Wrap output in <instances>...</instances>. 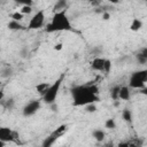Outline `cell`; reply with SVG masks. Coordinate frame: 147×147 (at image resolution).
<instances>
[{"label": "cell", "mask_w": 147, "mask_h": 147, "mask_svg": "<svg viewBox=\"0 0 147 147\" xmlns=\"http://www.w3.org/2000/svg\"><path fill=\"white\" fill-rule=\"evenodd\" d=\"M99 87L94 84L76 85L71 88V95L74 99V106L80 107L99 101Z\"/></svg>", "instance_id": "1"}, {"label": "cell", "mask_w": 147, "mask_h": 147, "mask_svg": "<svg viewBox=\"0 0 147 147\" xmlns=\"http://www.w3.org/2000/svg\"><path fill=\"white\" fill-rule=\"evenodd\" d=\"M46 32H59V31H70L71 30V23L69 21V17L67 16L65 11L55 13L52 17V21L46 25Z\"/></svg>", "instance_id": "2"}, {"label": "cell", "mask_w": 147, "mask_h": 147, "mask_svg": "<svg viewBox=\"0 0 147 147\" xmlns=\"http://www.w3.org/2000/svg\"><path fill=\"white\" fill-rule=\"evenodd\" d=\"M63 78H64V76L62 75L53 84H51V86L48 87V90L46 91V93L42 95L44 102H46L47 105H51V103H54L55 102V100L57 98V94H59V91H60V87H61V84L63 82Z\"/></svg>", "instance_id": "3"}, {"label": "cell", "mask_w": 147, "mask_h": 147, "mask_svg": "<svg viewBox=\"0 0 147 147\" xmlns=\"http://www.w3.org/2000/svg\"><path fill=\"white\" fill-rule=\"evenodd\" d=\"M147 82V70H138L132 72L130 80H129V86L132 88H144L146 87V83Z\"/></svg>", "instance_id": "4"}, {"label": "cell", "mask_w": 147, "mask_h": 147, "mask_svg": "<svg viewBox=\"0 0 147 147\" xmlns=\"http://www.w3.org/2000/svg\"><path fill=\"white\" fill-rule=\"evenodd\" d=\"M65 131H67V125H65V124L60 125V126H59L57 129H55L48 137H46V138L44 139V141H42V144H41V147H52L53 144H54L61 136H63V134L65 133Z\"/></svg>", "instance_id": "5"}, {"label": "cell", "mask_w": 147, "mask_h": 147, "mask_svg": "<svg viewBox=\"0 0 147 147\" xmlns=\"http://www.w3.org/2000/svg\"><path fill=\"white\" fill-rule=\"evenodd\" d=\"M0 140L3 142H20V138H18V133L13 131L11 129L7 127V126H2L0 127Z\"/></svg>", "instance_id": "6"}, {"label": "cell", "mask_w": 147, "mask_h": 147, "mask_svg": "<svg viewBox=\"0 0 147 147\" xmlns=\"http://www.w3.org/2000/svg\"><path fill=\"white\" fill-rule=\"evenodd\" d=\"M44 23H45V13H44V10H38L30 20V22L28 24V29H30V30L40 29L44 25Z\"/></svg>", "instance_id": "7"}, {"label": "cell", "mask_w": 147, "mask_h": 147, "mask_svg": "<svg viewBox=\"0 0 147 147\" xmlns=\"http://www.w3.org/2000/svg\"><path fill=\"white\" fill-rule=\"evenodd\" d=\"M39 109H40V101L39 100H32V101L28 102L24 106V108H23V115L25 117H30V116L34 115Z\"/></svg>", "instance_id": "8"}, {"label": "cell", "mask_w": 147, "mask_h": 147, "mask_svg": "<svg viewBox=\"0 0 147 147\" xmlns=\"http://www.w3.org/2000/svg\"><path fill=\"white\" fill-rule=\"evenodd\" d=\"M105 61L106 59L103 57H95L92 60L91 62V68L93 70H96V71H103V65H105Z\"/></svg>", "instance_id": "9"}, {"label": "cell", "mask_w": 147, "mask_h": 147, "mask_svg": "<svg viewBox=\"0 0 147 147\" xmlns=\"http://www.w3.org/2000/svg\"><path fill=\"white\" fill-rule=\"evenodd\" d=\"M130 98H131L130 88L127 86H121L119 93H118V99H122L124 101H127V100H130Z\"/></svg>", "instance_id": "10"}, {"label": "cell", "mask_w": 147, "mask_h": 147, "mask_svg": "<svg viewBox=\"0 0 147 147\" xmlns=\"http://www.w3.org/2000/svg\"><path fill=\"white\" fill-rule=\"evenodd\" d=\"M68 7V2L65 0H57L53 7L54 14L55 13H60V11H65V8Z\"/></svg>", "instance_id": "11"}, {"label": "cell", "mask_w": 147, "mask_h": 147, "mask_svg": "<svg viewBox=\"0 0 147 147\" xmlns=\"http://www.w3.org/2000/svg\"><path fill=\"white\" fill-rule=\"evenodd\" d=\"M136 57H137V61H138L139 64H146V63H147V48L144 47V48L136 55Z\"/></svg>", "instance_id": "12"}, {"label": "cell", "mask_w": 147, "mask_h": 147, "mask_svg": "<svg viewBox=\"0 0 147 147\" xmlns=\"http://www.w3.org/2000/svg\"><path fill=\"white\" fill-rule=\"evenodd\" d=\"M0 103H1V106H2L6 110H13V108H14V106H15V101H14L13 98H8V99H6V100H2Z\"/></svg>", "instance_id": "13"}, {"label": "cell", "mask_w": 147, "mask_h": 147, "mask_svg": "<svg viewBox=\"0 0 147 147\" xmlns=\"http://www.w3.org/2000/svg\"><path fill=\"white\" fill-rule=\"evenodd\" d=\"M92 136H93V138H94L96 141L101 142V141H103V139H105V137H106V133H105L102 130L96 129V130H94V131L92 132Z\"/></svg>", "instance_id": "14"}, {"label": "cell", "mask_w": 147, "mask_h": 147, "mask_svg": "<svg viewBox=\"0 0 147 147\" xmlns=\"http://www.w3.org/2000/svg\"><path fill=\"white\" fill-rule=\"evenodd\" d=\"M142 28V22L139 20V18H133L132 22H131V25H130V29L132 31H138Z\"/></svg>", "instance_id": "15"}, {"label": "cell", "mask_w": 147, "mask_h": 147, "mask_svg": "<svg viewBox=\"0 0 147 147\" xmlns=\"http://www.w3.org/2000/svg\"><path fill=\"white\" fill-rule=\"evenodd\" d=\"M49 86H51V84H48V83H40V84H38V85L36 86V90H37V92H38L39 94L44 95V94L46 93V91L48 90Z\"/></svg>", "instance_id": "16"}, {"label": "cell", "mask_w": 147, "mask_h": 147, "mask_svg": "<svg viewBox=\"0 0 147 147\" xmlns=\"http://www.w3.org/2000/svg\"><path fill=\"white\" fill-rule=\"evenodd\" d=\"M11 74H13V69L9 65H6L0 70V77L2 78H8L11 76Z\"/></svg>", "instance_id": "17"}, {"label": "cell", "mask_w": 147, "mask_h": 147, "mask_svg": "<svg viewBox=\"0 0 147 147\" xmlns=\"http://www.w3.org/2000/svg\"><path fill=\"white\" fill-rule=\"evenodd\" d=\"M8 29L9 30H22V29H24L23 28V25L20 23V22H16V21H10L9 23H8Z\"/></svg>", "instance_id": "18"}, {"label": "cell", "mask_w": 147, "mask_h": 147, "mask_svg": "<svg viewBox=\"0 0 147 147\" xmlns=\"http://www.w3.org/2000/svg\"><path fill=\"white\" fill-rule=\"evenodd\" d=\"M119 88H121V86H118V85H115L111 90H110V96H111V99L113 100H118V93H119Z\"/></svg>", "instance_id": "19"}, {"label": "cell", "mask_w": 147, "mask_h": 147, "mask_svg": "<svg viewBox=\"0 0 147 147\" xmlns=\"http://www.w3.org/2000/svg\"><path fill=\"white\" fill-rule=\"evenodd\" d=\"M122 117H123V119H124L125 122L131 123V122H132V113H131V110L124 109L123 113H122Z\"/></svg>", "instance_id": "20"}, {"label": "cell", "mask_w": 147, "mask_h": 147, "mask_svg": "<svg viewBox=\"0 0 147 147\" xmlns=\"http://www.w3.org/2000/svg\"><path fill=\"white\" fill-rule=\"evenodd\" d=\"M105 126H106L107 129H109V130L115 129V127H116L115 119H114V118H109V119H107V121H106V123H105Z\"/></svg>", "instance_id": "21"}, {"label": "cell", "mask_w": 147, "mask_h": 147, "mask_svg": "<svg viewBox=\"0 0 147 147\" xmlns=\"http://www.w3.org/2000/svg\"><path fill=\"white\" fill-rule=\"evenodd\" d=\"M11 18L13 21H16V22H21L23 20V14H21L20 11H15L11 14Z\"/></svg>", "instance_id": "22"}, {"label": "cell", "mask_w": 147, "mask_h": 147, "mask_svg": "<svg viewBox=\"0 0 147 147\" xmlns=\"http://www.w3.org/2000/svg\"><path fill=\"white\" fill-rule=\"evenodd\" d=\"M110 69H111V62H110V60H106L105 65H103V72L108 74V72H110Z\"/></svg>", "instance_id": "23"}, {"label": "cell", "mask_w": 147, "mask_h": 147, "mask_svg": "<svg viewBox=\"0 0 147 147\" xmlns=\"http://www.w3.org/2000/svg\"><path fill=\"white\" fill-rule=\"evenodd\" d=\"M85 109H86L87 113H95L96 111V106L94 103H90V105L85 106Z\"/></svg>", "instance_id": "24"}, {"label": "cell", "mask_w": 147, "mask_h": 147, "mask_svg": "<svg viewBox=\"0 0 147 147\" xmlns=\"http://www.w3.org/2000/svg\"><path fill=\"white\" fill-rule=\"evenodd\" d=\"M32 11V7H30V6H22V8H21V10H20V13L21 14H30Z\"/></svg>", "instance_id": "25"}, {"label": "cell", "mask_w": 147, "mask_h": 147, "mask_svg": "<svg viewBox=\"0 0 147 147\" xmlns=\"http://www.w3.org/2000/svg\"><path fill=\"white\" fill-rule=\"evenodd\" d=\"M28 54H29V49H28V47H23V48L20 51V55H21V57H26Z\"/></svg>", "instance_id": "26"}, {"label": "cell", "mask_w": 147, "mask_h": 147, "mask_svg": "<svg viewBox=\"0 0 147 147\" xmlns=\"http://www.w3.org/2000/svg\"><path fill=\"white\" fill-rule=\"evenodd\" d=\"M102 18H103L105 21L109 20V18H110V14H109L108 11H103V13H102Z\"/></svg>", "instance_id": "27"}, {"label": "cell", "mask_w": 147, "mask_h": 147, "mask_svg": "<svg viewBox=\"0 0 147 147\" xmlns=\"http://www.w3.org/2000/svg\"><path fill=\"white\" fill-rule=\"evenodd\" d=\"M116 147H129V142H125V141H123V142H119Z\"/></svg>", "instance_id": "28"}, {"label": "cell", "mask_w": 147, "mask_h": 147, "mask_svg": "<svg viewBox=\"0 0 147 147\" xmlns=\"http://www.w3.org/2000/svg\"><path fill=\"white\" fill-rule=\"evenodd\" d=\"M49 106H51V109H52L53 111H56V110H57V105H56L55 102H54V103H51Z\"/></svg>", "instance_id": "29"}, {"label": "cell", "mask_w": 147, "mask_h": 147, "mask_svg": "<svg viewBox=\"0 0 147 147\" xmlns=\"http://www.w3.org/2000/svg\"><path fill=\"white\" fill-rule=\"evenodd\" d=\"M54 49H55V51H61V49H62V44H56V45L54 46Z\"/></svg>", "instance_id": "30"}, {"label": "cell", "mask_w": 147, "mask_h": 147, "mask_svg": "<svg viewBox=\"0 0 147 147\" xmlns=\"http://www.w3.org/2000/svg\"><path fill=\"white\" fill-rule=\"evenodd\" d=\"M92 52H93V53H95L96 55H99V54L101 53V48H99V47H96V48H94V49H93Z\"/></svg>", "instance_id": "31"}, {"label": "cell", "mask_w": 147, "mask_h": 147, "mask_svg": "<svg viewBox=\"0 0 147 147\" xmlns=\"http://www.w3.org/2000/svg\"><path fill=\"white\" fill-rule=\"evenodd\" d=\"M3 98H5V93H3L2 90H0V102L3 100Z\"/></svg>", "instance_id": "32"}, {"label": "cell", "mask_w": 147, "mask_h": 147, "mask_svg": "<svg viewBox=\"0 0 147 147\" xmlns=\"http://www.w3.org/2000/svg\"><path fill=\"white\" fill-rule=\"evenodd\" d=\"M91 5H92V6H99V5H100V2H99V1H92V2H91Z\"/></svg>", "instance_id": "33"}, {"label": "cell", "mask_w": 147, "mask_h": 147, "mask_svg": "<svg viewBox=\"0 0 147 147\" xmlns=\"http://www.w3.org/2000/svg\"><path fill=\"white\" fill-rule=\"evenodd\" d=\"M105 147H114V144L110 141V142H108V144H106L105 145Z\"/></svg>", "instance_id": "34"}, {"label": "cell", "mask_w": 147, "mask_h": 147, "mask_svg": "<svg viewBox=\"0 0 147 147\" xmlns=\"http://www.w3.org/2000/svg\"><path fill=\"white\" fill-rule=\"evenodd\" d=\"M140 90H141V93H142V94H146V93H147V88H146V87L140 88Z\"/></svg>", "instance_id": "35"}, {"label": "cell", "mask_w": 147, "mask_h": 147, "mask_svg": "<svg viewBox=\"0 0 147 147\" xmlns=\"http://www.w3.org/2000/svg\"><path fill=\"white\" fill-rule=\"evenodd\" d=\"M5 144H6V142H3V141L0 140V147H5Z\"/></svg>", "instance_id": "36"}]
</instances>
